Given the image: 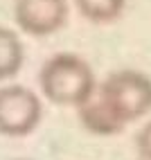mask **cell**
Listing matches in <instances>:
<instances>
[{
    "mask_svg": "<svg viewBox=\"0 0 151 160\" xmlns=\"http://www.w3.org/2000/svg\"><path fill=\"white\" fill-rule=\"evenodd\" d=\"M38 83L43 97H48L52 104L77 106V108L88 102L97 90L90 63L72 52H59L50 57L38 72Z\"/></svg>",
    "mask_w": 151,
    "mask_h": 160,
    "instance_id": "1",
    "label": "cell"
},
{
    "mask_svg": "<svg viewBox=\"0 0 151 160\" xmlns=\"http://www.w3.org/2000/svg\"><path fill=\"white\" fill-rule=\"evenodd\" d=\"M135 149L142 160H151V120L138 131L135 135Z\"/></svg>",
    "mask_w": 151,
    "mask_h": 160,
    "instance_id": "8",
    "label": "cell"
},
{
    "mask_svg": "<svg viewBox=\"0 0 151 160\" xmlns=\"http://www.w3.org/2000/svg\"><path fill=\"white\" fill-rule=\"evenodd\" d=\"M79 14L95 25L113 23L122 16L126 0H74Z\"/></svg>",
    "mask_w": 151,
    "mask_h": 160,
    "instance_id": "7",
    "label": "cell"
},
{
    "mask_svg": "<svg viewBox=\"0 0 151 160\" xmlns=\"http://www.w3.org/2000/svg\"><path fill=\"white\" fill-rule=\"evenodd\" d=\"M68 0H14V20L29 36H50L68 20Z\"/></svg>",
    "mask_w": 151,
    "mask_h": 160,
    "instance_id": "4",
    "label": "cell"
},
{
    "mask_svg": "<svg viewBox=\"0 0 151 160\" xmlns=\"http://www.w3.org/2000/svg\"><path fill=\"white\" fill-rule=\"evenodd\" d=\"M43 104L34 90L20 83L0 88V135L23 138L38 126Z\"/></svg>",
    "mask_w": 151,
    "mask_h": 160,
    "instance_id": "3",
    "label": "cell"
},
{
    "mask_svg": "<svg viewBox=\"0 0 151 160\" xmlns=\"http://www.w3.org/2000/svg\"><path fill=\"white\" fill-rule=\"evenodd\" d=\"M25 61V48L14 29L0 25V81L12 79Z\"/></svg>",
    "mask_w": 151,
    "mask_h": 160,
    "instance_id": "6",
    "label": "cell"
},
{
    "mask_svg": "<svg viewBox=\"0 0 151 160\" xmlns=\"http://www.w3.org/2000/svg\"><path fill=\"white\" fill-rule=\"evenodd\" d=\"M16 160H27V158H16Z\"/></svg>",
    "mask_w": 151,
    "mask_h": 160,
    "instance_id": "9",
    "label": "cell"
},
{
    "mask_svg": "<svg viewBox=\"0 0 151 160\" xmlns=\"http://www.w3.org/2000/svg\"><path fill=\"white\" fill-rule=\"evenodd\" d=\"M97 95L126 126L151 111V77L140 70H117L97 86Z\"/></svg>",
    "mask_w": 151,
    "mask_h": 160,
    "instance_id": "2",
    "label": "cell"
},
{
    "mask_svg": "<svg viewBox=\"0 0 151 160\" xmlns=\"http://www.w3.org/2000/svg\"><path fill=\"white\" fill-rule=\"evenodd\" d=\"M79 120L86 126V131H90L93 135L106 138V135H117V133L124 131V124L117 122V117L111 113L108 106L102 102L97 90L88 102L79 106Z\"/></svg>",
    "mask_w": 151,
    "mask_h": 160,
    "instance_id": "5",
    "label": "cell"
}]
</instances>
